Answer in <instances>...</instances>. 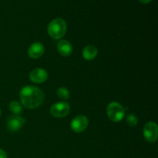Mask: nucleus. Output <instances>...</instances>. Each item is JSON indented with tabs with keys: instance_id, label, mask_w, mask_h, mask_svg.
I'll use <instances>...</instances> for the list:
<instances>
[{
	"instance_id": "obj_1",
	"label": "nucleus",
	"mask_w": 158,
	"mask_h": 158,
	"mask_svg": "<svg viewBox=\"0 0 158 158\" xmlns=\"http://www.w3.org/2000/svg\"><path fill=\"white\" fill-rule=\"evenodd\" d=\"M21 103L27 109H35L43 104L45 95L43 90L36 86H26L19 94Z\"/></svg>"
},
{
	"instance_id": "obj_2",
	"label": "nucleus",
	"mask_w": 158,
	"mask_h": 158,
	"mask_svg": "<svg viewBox=\"0 0 158 158\" xmlns=\"http://www.w3.org/2000/svg\"><path fill=\"white\" fill-rule=\"evenodd\" d=\"M66 23L63 19L56 18L52 19L49 23L47 27L48 34L54 40H60L66 32Z\"/></svg>"
},
{
	"instance_id": "obj_3",
	"label": "nucleus",
	"mask_w": 158,
	"mask_h": 158,
	"mask_svg": "<svg viewBox=\"0 0 158 158\" xmlns=\"http://www.w3.org/2000/svg\"><path fill=\"white\" fill-rule=\"evenodd\" d=\"M106 114L111 121L118 123L124 118L126 109L117 102H111L106 107Z\"/></svg>"
},
{
	"instance_id": "obj_4",
	"label": "nucleus",
	"mask_w": 158,
	"mask_h": 158,
	"mask_svg": "<svg viewBox=\"0 0 158 158\" xmlns=\"http://www.w3.org/2000/svg\"><path fill=\"white\" fill-rule=\"evenodd\" d=\"M143 137L149 143H154L158 137V127L155 122H148L143 127Z\"/></svg>"
},
{
	"instance_id": "obj_5",
	"label": "nucleus",
	"mask_w": 158,
	"mask_h": 158,
	"mask_svg": "<svg viewBox=\"0 0 158 158\" xmlns=\"http://www.w3.org/2000/svg\"><path fill=\"white\" fill-rule=\"evenodd\" d=\"M70 111V106L66 102H58L50 108V114L56 118L66 117Z\"/></svg>"
},
{
	"instance_id": "obj_6",
	"label": "nucleus",
	"mask_w": 158,
	"mask_h": 158,
	"mask_svg": "<svg viewBox=\"0 0 158 158\" xmlns=\"http://www.w3.org/2000/svg\"><path fill=\"white\" fill-rule=\"evenodd\" d=\"M89 120L84 115H78L74 117L70 123V128L75 133H81L86 129Z\"/></svg>"
},
{
	"instance_id": "obj_7",
	"label": "nucleus",
	"mask_w": 158,
	"mask_h": 158,
	"mask_svg": "<svg viewBox=\"0 0 158 158\" xmlns=\"http://www.w3.org/2000/svg\"><path fill=\"white\" fill-rule=\"evenodd\" d=\"M25 123H26V120L24 118L20 116L13 115L8 118L6 121V127L9 131L15 132V131H19L24 126Z\"/></svg>"
},
{
	"instance_id": "obj_8",
	"label": "nucleus",
	"mask_w": 158,
	"mask_h": 158,
	"mask_svg": "<svg viewBox=\"0 0 158 158\" xmlns=\"http://www.w3.org/2000/svg\"><path fill=\"white\" fill-rule=\"evenodd\" d=\"M48 73L46 69L42 68H35L32 69L29 73V79L32 83H43L47 80Z\"/></svg>"
},
{
	"instance_id": "obj_9",
	"label": "nucleus",
	"mask_w": 158,
	"mask_h": 158,
	"mask_svg": "<svg viewBox=\"0 0 158 158\" xmlns=\"http://www.w3.org/2000/svg\"><path fill=\"white\" fill-rule=\"evenodd\" d=\"M45 51V47L43 44L41 43H34L31 45L28 49V56L30 57L31 59H39L43 55Z\"/></svg>"
},
{
	"instance_id": "obj_10",
	"label": "nucleus",
	"mask_w": 158,
	"mask_h": 158,
	"mask_svg": "<svg viewBox=\"0 0 158 158\" xmlns=\"http://www.w3.org/2000/svg\"><path fill=\"white\" fill-rule=\"evenodd\" d=\"M57 50L63 56H69L73 52V46L68 40H60L57 43Z\"/></svg>"
},
{
	"instance_id": "obj_11",
	"label": "nucleus",
	"mask_w": 158,
	"mask_h": 158,
	"mask_svg": "<svg viewBox=\"0 0 158 158\" xmlns=\"http://www.w3.org/2000/svg\"><path fill=\"white\" fill-rule=\"evenodd\" d=\"M97 54H98L97 48L95 46H93V45H88V46H86L83 49V52H82L83 59H85L86 60H88V61L94 60L97 57Z\"/></svg>"
},
{
	"instance_id": "obj_12",
	"label": "nucleus",
	"mask_w": 158,
	"mask_h": 158,
	"mask_svg": "<svg viewBox=\"0 0 158 158\" xmlns=\"http://www.w3.org/2000/svg\"><path fill=\"white\" fill-rule=\"evenodd\" d=\"M9 109H10L11 112L14 114V115L19 116L23 112V109H22L21 103H19L16 100H12L9 103Z\"/></svg>"
},
{
	"instance_id": "obj_13",
	"label": "nucleus",
	"mask_w": 158,
	"mask_h": 158,
	"mask_svg": "<svg viewBox=\"0 0 158 158\" xmlns=\"http://www.w3.org/2000/svg\"><path fill=\"white\" fill-rule=\"evenodd\" d=\"M56 94L59 98L62 100H67L69 98V91L65 87H60L57 89Z\"/></svg>"
},
{
	"instance_id": "obj_14",
	"label": "nucleus",
	"mask_w": 158,
	"mask_h": 158,
	"mask_svg": "<svg viewBox=\"0 0 158 158\" xmlns=\"http://www.w3.org/2000/svg\"><path fill=\"white\" fill-rule=\"evenodd\" d=\"M126 121L130 127H135L138 123V118L134 114H129L126 116Z\"/></svg>"
},
{
	"instance_id": "obj_15",
	"label": "nucleus",
	"mask_w": 158,
	"mask_h": 158,
	"mask_svg": "<svg viewBox=\"0 0 158 158\" xmlns=\"http://www.w3.org/2000/svg\"><path fill=\"white\" fill-rule=\"evenodd\" d=\"M0 158H8L6 151L0 148Z\"/></svg>"
},
{
	"instance_id": "obj_16",
	"label": "nucleus",
	"mask_w": 158,
	"mask_h": 158,
	"mask_svg": "<svg viewBox=\"0 0 158 158\" xmlns=\"http://www.w3.org/2000/svg\"><path fill=\"white\" fill-rule=\"evenodd\" d=\"M139 2H140V3H142V4H148V3L151 2L152 0H138Z\"/></svg>"
},
{
	"instance_id": "obj_17",
	"label": "nucleus",
	"mask_w": 158,
	"mask_h": 158,
	"mask_svg": "<svg viewBox=\"0 0 158 158\" xmlns=\"http://www.w3.org/2000/svg\"><path fill=\"white\" fill-rule=\"evenodd\" d=\"M1 114H2V112H1V109H0V116H1Z\"/></svg>"
}]
</instances>
